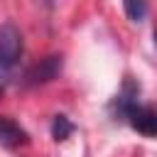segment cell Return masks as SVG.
Segmentation results:
<instances>
[{
  "label": "cell",
  "instance_id": "obj_2",
  "mask_svg": "<svg viewBox=\"0 0 157 157\" xmlns=\"http://www.w3.org/2000/svg\"><path fill=\"white\" fill-rule=\"evenodd\" d=\"M22 56V34L12 22L0 25V78H5Z\"/></svg>",
  "mask_w": 157,
  "mask_h": 157
},
{
  "label": "cell",
  "instance_id": "obj_7",
  "mask_svg": "<svg viewBox=\"0 0 157 157\" xmlns=\"http://www.w3.org/2000/svg\"><path fill=\"white\" fill-rule=\"evenodd\" d=\"M155 44H157V29H155Z\"/></svg>",
  "mask_w": 157,
  "mask_h": 157
},
{
  "label": "cell",
  "instance_id": "obj_5",
  "mask_svg": "<svg viewBox=\"0 0 157 157\" xmlns=\"http://www.w3.org/2000/svg\"><path fill=\"white\" fill-rule=\"evenodd\" d=\"M71 132H74V123H71L66 115H56V118L52 120V137H54L56 142L66 140Z\"/></svg>",
  "mask_w": 157,
  "mask_h": 157
},
{
  "label": "cell",
  "instance_id": "obj_6",
  "mask_svg": "<svg viewBox=\"0 0 157 157\" xmlns=\"http://www.w3.org/2000/svg\"><path fill=\"white\" fill-rule=\"evenodd\" d=\"M123 10H125L132 20H142V15L147 12V5H145V2H137V5H135V2H125Z\"/></svg>",
  "mask_w": 157,
  "mask_h": 157
},
{
  "label": "cell",
  "instance_id": "obj_4",
  "mask_svg": "<svg viewBox=\"0 0 157 157\" xmlns=\"http://www.w3.org/2000/svg\"><path fill=\"white\" fill-rule=\"evenodd\" d=\"M59 71H61V56H47V59H42L37 66H32L27 71V83H32V86L34 83H47Z\"/></svg>",
  "mask_w": 157,
  "mask_h": 157
},
{
  "label": "cell",
  "instance_id": "obj_3",
  "mask_svg": "<svg viewBox=\"0 0 157 157\" xmlns=\"http://www.w3.org/2000/svg\"><path fill=\"white\" fill-rule=\"evenodd\" d=\"M0 142H2L5 147H10V150H17V147L27 145L29 137H27V132H25L12 118L0 115Z\"/></svg>",
  "mask_w": 157,
  "mask_h": 157
},
{
  "label": "cell",
  "instance_id": "obj_1",
  "mask_svg": "<svg viewBox=\"0 0 157 157\" xmlns=\"http://www.w3.org/2000/svg\"><path fill=\"white\" fill-rule=\"evenodd\" d=\"M113 108H115V118L125 120L132 130H137L145 137H157V108L140 103L135 83L125 81L123 91L113 101Z\"/></svg>",
  "mask_w": 157,
  "mask_h": 157
}]
</instances>
